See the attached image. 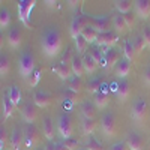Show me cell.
<instances>
[{"instance_id": "6da1fadb", "label": "cell", "mask_w": 150, "mask_h": 150, "mask_svg": "<svg viewBox=\"0 0 150 150\" xmlns=\"http://www.w3.org/2000/svg\"><path fill=\"white\" fill-rule=\"evenodd\" d=\"M41 44H42L44 54L47 57H56L62 51L63 41H62V36H60L57 29H48L44 33V36H42V42Z\"/></svg>"}, {"instance_id": "7a4b0ae2", "label": "cell", "mask_w": 150, "mask_h": 150, "mask_svg": "<svg viewBox=\"0 0 150 150\" xmlns=\"http://www.w3.org/2000/svg\"><path fill=\"white\" fill-rule=\"evenodd\" d=\"M35 69H36V68H35V59H33V54L30 53V50H26V51L21 54L20 60H18V71H20V75L27 81L29 77L33 74Z\"/></svg>"}, {"instance_id": "3957f363", "label": "cell", "mask_w": 150, "mask_h": 150, "mask_svg": "<svg viewBox=\"0 0 150 150\" xmlns=\"http://www.w3.org/2000/svg\"><path fill=\"white\" fill-rule=\"evenodd\" d=\"M87 23H89V17H87L86 14H83V12H80V11L75 12L72 20H71V24H69V33L72 36V39L81 36L83 30L89 26Z\"/></svg>"}, {"instance_id": "277c9868", "label": "cell", "mask_w": 150, "mask_h": 150, "mask_svg": "<svg viewBox=\"0 0 150 150\" xmlns=\"http://www.w3.org/2000/svg\"><path fill=\"white\" fill-rule=\"evenodd\" d=\"M57 132L60 135L62 140L71 138L74 135V125H72V119L68 112H62L57 117Z\"/></svg>"}, {"instance_id": "5b68a950", "label": "cell", "mask_w": 150, "mask_h": 150, "mask_svg": "<svg viewBox=\"0 0 150 150\" xmlns=\"http://www.w3.org/2000/svg\"><path fill=\"white\" fill-rule=\"evenodd\" d=\"M35 5H36V0H20L18 2V18L27 29H33L30 21V14Z\"/></svg>"}, {"instance_id": "8992f818", "label": "cell", "mask_w": 150, "mask_h": 150, "mask_svg": "<svg viewBox=\"0 0 150 150\" xmlns=\"http://www.w3.org/2000/svg\"><path fill=\"white\" fill-rule=\"evenodd\" d=\"M101 128L105 137L112 138L117 135V123H116V117L112 112H105L101 119Z\"/></svg>"}, {"instance_id": "52a82bcc", "label": "cell", "mask_w": 150, "mask_h": 150, "mask_svg": "<svg viewBox=\"0 0 150 150\" xmlns=\"http://www.w3.org/2000/svg\"><path fill=\"white\" fill-rule=\"evenodd\" d=\"M39 143V131L33 123H27L24 128V149L30 150Z\"/></svg>"}, {"instance_id": "ba28073f", "label": "cell", "mask_w": 150, "mask_h": 150, "mask_svg": "<svg viewBox=\"0 0 150 150\" xmlns=\"http://www.w3.org/2000/svg\"><path fill=\"white\" fill-rule=\"evenodd\" d=\"M120 62V54L116 48H107L104 51V59L101 62V66L105 69H111L117 66V63Z\"/></svg>"}, {"instance_id": "9c48e42d", "label": "cell", "mask_w": 150, "mask_h": 150, "mask_svg": "<svg viewBox=\"0 0 150 150\" xmlns=\"http://www.w3.org/2000/svg\"><path fill=\"white\" fill-rule=\"evenodd\" d=\"M147 116V102L144 98H137L132 104V119L143 122Z\"/></svg>"}, {"instance_id": "30bf717a", "label": "cell", "mask_w": 150, "mask_h": 150, "mask_svg": "<svg viewBox=\"0 0 150 150\" xmlns=\"http://www.w3.org/2000/svg\"><path fill=\"white\" fill-rule=\"evenodd\" d=\"M9 147L11 150H21L24 147V131L20 126H15L11 132L9 138Z\"/></svg>"}, {"instance_id": "8fae6325", "label": "cell", "mask_w": 150, "mask_h": 150, "mask_svg": "<svg viewBox=\"0 0 150 150\" xmlns=\"http://www.w3.org/2000/svg\"><path fill=\"white\" fill-rule=\"evenodd\" d=\"M119 42V36L114 32H105V33H99L96 45L98 47H107V48H114V45Z\"/></svg>"}, {"instance_id": "7c38bea8", "label": "cell", "mask_w": 150, "mask_h": 150, "mask_svg": "<svg viewBox=\"0 0 150 150\" xmlns=\"http://www.w3.org/2000/svg\"><path fill=\"white\" fill-rule=\"evenodd\" d=\"M33 104L36 107H39V108H48L50 105H51V101H53V96L44 92V90H35L33 92Z\"/></svg>"}, {"instance_id": "4fadbf2b", "label": "cell", "mask_w": 150, "mask_h": 150, "mask_svg": "<svg viewBox=\"0 0 150 150\" xmlns=\"http://www.w3.org/2000/svg\"><path fill=\"white\" fill-rule=\"evenodd\" d=\"M131 96V84L126 80H120L116 87V98L119 102H126Z\"/></svg>"}, {"instance_id": "5bb4252c", "label": "cell", "mask_w": 150, "mask_h": 150, "mask_svg": "<svg viewBox=\"0 0 150 150\" xmlns=\"http://www.w3.org/2000/svg\"><path fill=\"white\" fill-rule=\"evenodd\" d=\"M53 72L57 75L60 80L63 81H68L71 77H72V69H71V65L69 63H65V62H59L57 65L53 66Z\"/></svg>"}, {"instance_id": "9a60e30c", "label": "cell", "mask_w": 150, "mask_h": 150, "mask_svg": "<svg viewBox=\"0 0 150 150\" xmlns=\"http://www.w3.org/2000/svg\"><path fill=\"white\" fill-rule=\"evenodd\" d=\"M21 116L26 123H33L38 117V111H36V105L33 102H26L21 107Z\"/></svg>"}, {"instance_id": "2e32d148", "label": "cell", "mask_w": 150, "mask_h": 150, "mask_svg": "<svg viewBox=\"0 0 150 150\" xmlns=\"http://www.w3.org/2000/svg\"><path fill=\"white\" fill-rule=\"evenodd\" d=\"M92 26L99 32V33H105V32H110V26H111V20L108 15H99V17H95L92 20Z\"/></svg>"}, {"instance_id": "e0dca14e", "label": "cell", "mask_w": 150, "mask_h": 150, "mask_svg": "<svg viewBox=\"0 0 150 150\" xmlns=\"http://www.w3.org/2000/svg\"><path fill=\"white\" fill-rule=\"evenodd\" d=\"M135 11L140 18H143V20L150 18V0H137Z\"/></svg>"}, {"instance_id": "ac0fdd59", "label": "cell", "mask_w": 150, "mask_h": 150, "mask_svg": "<svg viewBox=\"0 0 150 150\" xmlns=\"http://www.w3.org/2000/svg\"><path fill=\"white\" fill-rule=\"evenodd\" d=\"M126 144H128V149H129V150H143V146H144L141 135L137 134V132H131V134L128 135Z\"/></svg>"}, {"instance_id": "d6986e66", "label": "cell", "mask_w": 150, "mask_h": 150, "mask_svg": "<svg viewBox=\"0 0 150 150\" xmlns=\"http://www.w3.org/2000/svg\"><path fill=\"white\" fill-rule=\"evenodd\" d=\"M6 39H8V44L12 47V48H18L21 45V30L20 27L14 26L9 32H8V36H6Z\"/></svg>"}, {"instance_id": "ffe728a7", "label": "cell", "mask_w": 150, "mask_h": 150, "mask_svg": "<svg viewBox=\"0 0 150 150\" xmlns=\"http://www.w3.org/2000/svg\"><path fill=\"white\" fill-rule=\"evenodd\" d=\"M80 111L84 119H95L96 117V107L92 101H81Z\"/></svg>"}, {"instance_id": "44dd1931", "label": "cell", "mask_w": 150, "mask_h": 150, "mask_svg": "<svg viewBox=\"0 0 150 150\" xmlns=\"http://www.w3.org/2000/svg\"><path fill=\"white\" fill-rule=\"evenodd\" d=\"M131 72V62L128 59H120V62L116 66V75L120 80H125Z\"/></svg>"}, {"instance_id": "7402d4cb", "label": "cell", "mask_w": 150, "mask_h": 150, "mask_svg": "<svg viewBox=\"0 0 150 150\" xmlns=\"http://www.w3.org/2000/svg\"><path fill=\"white\" fill-rule=\"evenodd\" d=\"M71 69H72V74L75 75V77H83V75L86 74L84 71V65H83V57L80 56H75L72 57V62H71Z\"/></svg>"}, {"instance_id": "603a6c76", "label": "cell", "mask_w": 150, "mask_h": 150, "mask_svg": "<svg viewBox=\"0 0 150 150\" xmlns=\"http://www.w3.org/2000/svg\"><path fill=\"white\" fill-rule=\"evenodd\" d=\"M60 98L63 99V102H68V104H81L80 95L71 89H63L60 93Z\"/></svg>"}, {"instance_id": "cb8c5ba5", "label": "cell", "mask_w": 150, "mask_h": 150, "mask_svg": "<svg viewBox=\"0 0 150 150\" xmlns=\"http://www.w3.org/2000/svg\"><path fill=\"white\" fill-rule=\"evenodd\" d=\"M92 102L95 104L96 108L101 110V108H105V107L108 105L110 99H108V95H107V93H104V92L99 90L98 93H95V95L92 96Z\"/></svg>"}, {"instance_id": "d4e9b609", "label": "cell", "mask_w": 150, "mask_h": 150, "mask_svg": "<svg viewBox=\"0 0 150 150\" xmlns=\"http://www.w3.org/2000/svg\"><path fill=\"white\" fill-rule=\"evenodd\" d=\"M42 132H44L45 138H47L48 141H53V138H54V125H53V120L50 119V117H45V119H44Z\"/></svg>"}, {"instance_id": "484cf974", "label": "cell", "mask_w": 150, "mask_h": 150, "mask_svg": "<svg viewBox=\"0 0 150 150\" xmlns=\"http://www.w3.org/2000/svg\"><path fill=\"white\" fill-rule=\"evenodd\" d=\"M96 120L95 119H83V123H81V131L86 137H90L93 135V132L96 131Z\"/></svg>"}, {"instance_id": "4316f807", "label": "cell", "mask_w": 150, "mask_h": 150, "mask_svg": "<svg viewBox=\"0 0 150 150\" xmlns=\"http://www.w3.org/2000/svg\"><path fill=\"white\" fill-rule=\"evenodd\" d=\"M81 36L84 38V39L89 42V44H93V42H96L98 41V36H99V32L92 26V24H89L84 30H83V33H81Z\"/></svg>"}, {"instance_id": "83f0119b", "label": "cell", "mask_w": 150, "mask_h": 150, "mask_svg": "<svg viewBox=\"0 0 150 150\" xmlns=\"http://www.w3.org/2000/svg\"><path fill=\"white\" fill-rule=\"evenodd\" d=\"M83 65H84V71L86 74H95L96 69H98V63L92 59V56L87 53L83 56Z\"/></svg>"}, {"instance_id": "f1b7e54d", "label": "cell", "mask_w": 150, "mask_h": 150, "mask_svg": "<svg viewBox=\"0 0 150 150\" xmlns=\"http://www.w3.org/2000/svg\"><path fill=\"white\" fill-rule=\"evenodd\" d=\"M112 26H114V30L119 33V35H125L129 29L126 26V23H125V18L123 15H116L112 18Z\"/></svg>"}, {"instance_id": "f546056e", "label": "cell", "mask_w": 150, "mask_h": 150, "mask_svg": "<svg viewBox=\"0 0 150 150\" xmlns=\"http://www.w3.org/2000/svg\"><path fill=\"white\" fill-rule=\"evenodd\" d=\"M134 3H135V2H131V0H116L114 6H116V9L120 12V15H125V14H129V12H131Z\"/></svg>"}, {"instance_id": "4dcf8cb0", "label": "cell", "mask_w": 150, "mask_h": 150, "mask_svg": "<svg viewBox=\"0 0 150 150\" xmlns=\"http://www.w3.org/2000/svg\"><path fill=\"white\" fill-rule=\"evenodd\" d=\"M123 56L125 59H128L129 62H134L135 60V48H134V44H132V39H126L123 44Z\"/></svg>"}, {"instance_id": "1f68e13d", "label": "cell", "mask_w": 150, "mask_h": 150, "mask_svg": "<svg viewBox=\"0 0 150 150\" xmlns=\"http://www.w3.org/2000/svg\"><path fill=\"white\" fill-rule=\"evenodd\" d=\"M84 149H87V150H105L104 146H102V143L99 141L95 135L87 137L86 144H84Z\"/></svg>"}, {"instance_id": "d6a6232c", "label": "cell", "mask_w": 150, "mask_h": 150, "mask_svg": "<svg viewBox=\"0 0 150 150\" xmlns=\"http://www.w3.org/2000/svg\"><path fill=\"white\" fill-rule=\"evenodd\" d=\"M15 104L9 99V96L8 95H5L3 96V117L5 119H8V117H11L12 114H14V111H15Z\"/></svg>"}, {"instance_id": "836d02e7", "label": "cell", "mask_w": 150, "mask_h": 150, "mask_svg": "<svg viewBox=\"0 0 150 150\" xmlns=\"http://www.w3.org/2000/svg\"><path fill=\"white\" fill-rule=\"evenodd\" d=\"M66 89H71V90H74V92L80 93V90L83 89V81H81V78L72 75V77L66 81Z\"/></svg>"}, {"instance_id": "e575fe53", "label": "cell", "mask_w": 150, "mask_h": 150, "mask_svg": "<svg viewBox=\"0 0 150 150\" xmlns=\"http://www.w3.org/2000/svg\"><path fill=\"white\" fill-rule=\"evenodd\" d=\"M102 80L101 78H93V80H90L89 83H87V87H86V90H87V93H90L92 96L95 95V93H98L99 90H101V87H102Z\"/></svg>"}, {"instance_id": "d590c367", "label": "cell", "mask_w": 150, "mask_h": 150, "mask_svg": "<svg viewBox=\"0 0 150 150\" xmlns=\"http://www.w3.org/2000/svg\"><path fill=\"white\" fill-rule=\"evenodd\" d=\"M131 39H132V44H134V48H135L137 56L141 54L144 48H147V44H146V41H144L143 35H137L135 38H131Z\"/></svg>"}, {"instance_id": "8d00e7d4", "label": "cell", "mask_w": 150, "mask_h": 150, "mask_svg": "<svg viewBox=\"0 0 150 150\" xmlns=\"http://www.w3.org/2000/svg\"><path fill=\"white\" fill-rule=\"evenodd\" d=\"M9 24H11V12L6 8H2L0 9V29L2 30L8 29Z\"/></svg>"}, {"instance_id": "74e56055", "label": "cell", "mask_w": 150, "mask_h": 150, "mask_svg": "<svg viewBox=\"0 0 150 150\" xmlns=\"http://www.w3.org/2000/svg\"><path fill=\"white\" fill-rule=\"evenodd\" d=\"M6 95L9 96V99H11V101L14 102L15 105H18V104L21 102V90L18 89L17 86H11Z\"/></svg>"}, {"instance_id": "f35d334b", "label": "cell", "mask_w": 150, "mask_h": 150, "mask_svg": "<svg viewBox=\"0 0 150 150\" xmlns=\"http://www.w3.org/2000/svg\"><path fill=\"white\" fill-rule=\"evenodd\" d=\"M74 42H75V50H77V53L78 54H86V50H87V47H89V42H87L83 36L75 38Z\"/></svg>"}, {"instance_id": "ab89813d", "label": "cell", "mask_w": 150, "mask_h": 150, "mask_svg": "<svg viewBox=\"0 0 150 150\" xmlns=\"http://www.w3.org/2000/svg\"><path fill=\"white\" fill-rule=\"evenodd\" d=\"M41 78H42V69L36 68V69L33 71V74L30 75V77H29V80H27V84H29L30 87H36L38 84H39Z\"/></svg>"}, {"instance_id": "60d3db41", "label": "cell", "mask_w": 150, "mask_h": 150, "mask_svg": "<svg viewBox=\"0 0 150 150\" xmlns=\"http://www.w3.org/2000/svg\"><path fill=\"white\" fill-rule=\"evenodd\" d=\"M11 69V65H9V59L6 54L2 53V56H0V75H2V78L6 77L8 72Z\"/></svg>"}, {"instance_id": "b9f144b4", "label": "cell", "mask_w": 150, "mask_h": 150, "mask_svg": "<svg viewBox=\"0 0 150 150\" xmlns=\"http://www.w3.org/2000/svg\"><path fill=\"white\" fill-rule=\"evenodd\" d=\"M89 54L92 56V59L96 62L98 65H101V62H102V59H104V51H101L98 45H93V47L89 48Z\"/></svg>"}, {"instance_id": "7bdbcfd3", "label": "cell", "mask_w": 150, "mask_h": 150, "mask_svg": "<svg viewBox=\"0 0 150 150\" xmlns=\"http://www.w3.org/2000/svg\"><path fill=\"white\" fill-rule=\"evenodd\" d=\"M63 146L68 149V150H80V141L75 138V137H71V138H66V140H62Z\"/></svg>"}, {"instance_id": "ee69618b", "label": "cell", "mask_w": 150, "mask_h": 150, "mask_svg": "<svg viewBox=\"0 0 150 150\" xmlns=\"http://www.w3.org/2000/svg\"><path fill=\"white\" fill-rule=\"evenodd\" d=\"M123 18H125V23H126V26H128V29H134V26H135V21H137V15H135V12H129V14H125L123 15Z\"/></svg>"}, {"instance_id": "f6af8a7d", "label": "cell", "mask_w": 150, "mask_h": 150, "mask_svg": "<svg viewBox=\"0 0 150 150\" xmlns=\"http://www.w3.org/2000/svg\"><path fill=\"white\" fill-rule=\"evenodd\" d=\"M72 57H74V54H72V51H71V47H68L65 51H63V56H62V62H65V63H69V65H71Z\"/></svg>"}, {"instance_id": "bcb514c9", "label": "cell", "mask_w": 150, "mask_h": 150, "mask_svg": "<svg viewBox=\"0 0 150 150\" xmlns=\"http://www.w3.org/2000/svg\"><path fill=\"white\" fill-rule=\"evenodd\" d=\"M110 150H128V144H126V141H117L111 146Z\"/></svg>"}, {"instance_id": "7dc6e473", "label": "cell", "mask_w": 150, "mask_h": 150, "mask_svg": "<svg viewBox=\"0 0 150 150\" xmlns=\"http://www.w3.org/2000/svg\"><path fill=\"white\" fill-rule=\"evenodd\" d=\"M143 38L147 44V48H150V27H144L143 29Z\"/></svg>"}, {"instance_id": "c3c4849f", "label": "cell", "mask_w": 150, "mask_h": 150, "mask_svg": "<svg viewBox=\"0 0 150 150\" xmlns=\"http://www.w3.org/2000/svg\"><path fill=\"white\" fill-rule=\"evenodd\" d=\"M0 134H2V138H0V146H2V149H5V146H6V131H5V128H2Z\"/></svg>"}, {"instance_id": "681fc988", "label": "cell", "mask_w": 150, "mask_h": 150, "mask_svg": "<svg viewBox=\"0 0 150 150\" xmlns=\"http://www.w3.org/2000/svg\"><path fill=\"white\" fill-rule=\"evenodd\" d=\"M144 83L150 87V66L146 69V72H144Z\"/></svg>"}, {"instance_id": "f907efd6", "label": "cell", "mask_w": 150, "mask_h": 150, "mask_svg": "<svg viewBox=\"0 0 150 150\" xmlns=\"http://www.w3.org/2000/svg\"><path fill=\"white\" fill-rule=\"evenodd\" d=\"M44 150H57L56 149V143H53V141H50L45 147H44Z\"/></svg>"}, {"instance_id": "816d5d0a", "label": "cell", "mask_w": 150, "mask_h": 150, "mask_svg": "<svg viewBox=\"0 0 150 150\" xmlns=\"http://www.w3.org/2000/svg\"><path fill=\"white\" fill-rule=\"evenodd\" d=\"M56 149H57V150H68V149L63 146V143H62V141H57V143H56Z\"/></svg>"}, {"instance_id": "f5cc1de1", "label": "cell", "mask_w": 150, "mask_h": 150, "mask_svg": "<svg viewBox=\"0 0 150 150\" xmlns=\"http://www.w3.org/2000/svg\"><path fill=\"white\" fill-rule=\"evenodd\" d=\"M68 3H69V6H71V8H78V5H80V3H83V2H72V0H69Z\"/></svg>"}, {"instance_id": "db71d44e", "label": "cell", "mask_w": 150, "mask_h": 150, "mask_svg": "<svg viewBox=\"0 0 150 150\" xmlns=\"http://www.w3.org/2000/svg\"><path fill=\"white\" fill-rule=\"evenodd\" d=\"M45 5L47 6H59V2H50V0H47Z\"/></svg>"}, {"instance_id": "11a10c76", "label": "cell", "mask_w": 150, "mask_h": 150, "mask_svg": "<svg viewBox=\"0 0 150 150\" xmlns=\"http://www.w3.org/2000/svg\"><path fill=\"white\" fill-rule=\"evenodd\" d=\"M80 150H87V149H80Z\"/></svg>"}]
</instances>
